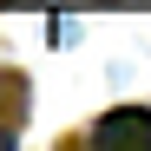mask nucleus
<instances>
[{
	"label": "nucleus",
	"instance_id": "f03ea898",
	"mask_svg": "<svg viewBox=\"0 0 151 151\" xmlns=\"http://www.w3.org/2000/svg\"><path fill=\"white\" fill-rule=\"evenodd\" d=\"M27 105H33V86H27V72L0 66V125H7V132H20V125H27Z\"/></svg>",
	"mask_w": 151,
	"mask_h": 151
},
{
	"label": "nucleus",
	"instance_id": "f257e3e1",
	"mask_svg": "<svg viewBox=\"0 0 151 151\" xmlns=\"http://www.w3.org/2000/svg\"><path fill=\"white\" fill-rule=\"evenodd\" d=\"M86 145H92V151H151V112L118 105V112H105V118L92 125Z\"/></svg>",
	"mask_w": 151,
	"mask_h": 151
},
{
	"label": "nucleus",
	"instance_id": "7ed1b4c3",
	"mask_svg": "<svg viewBox=\"0 0 151 151\" xmlns=\"http://www.w3.org/2000/svg\"><path fill=\"white\" fill-rule=\"evenodd\" d=\"M20 145V132H7V125H0V151H13Z\"/></svg>",
	"mask_w": 151,
	"mask_h": 151
}]
</instances>
